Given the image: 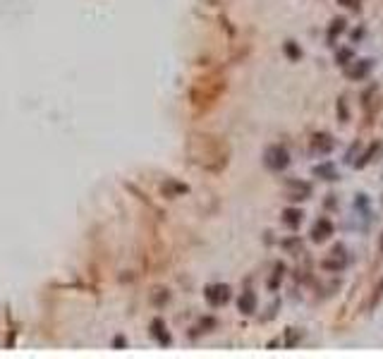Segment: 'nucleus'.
Wrapping results in <instances>:
<instances>
[{"label": "nucleus", "mask_w": 383, "mask_h": 359, "mask_svg": "<svg viewBox=\"0 0 383 359\" xmlns=\"http://www.w3.org/2000/svg\"><path fill=\"white\" fill-rule=\"evenodd\" d=\"M239 309L244 311V314H252L256 309V297H254V292H244L242 295V299H239Z\"/></svg>", "instance_id": "nucleus-7"}, {"label": "nucleus", "mask_w": 383, "mask_h": 359, "mask_svg": "<svg viewBox=\"0 0 383 359\" xmlns=\"http://www.w3.org/2000/svg\"><path fill=\"white\" fill-rule=\"evenodd\" d=\"M343 29H345V19H335V22H333V27H330V34H328V38H330V41H333V38H335V34H340Z\"/></svg>", "instance_id": "nucleus-10"}, {"label": "nucleus", "mask_w": 383, "mask_h": 359, "mask_svg": "<svg viewBox=\"0 0 383 359\" xmlns=\"http://www.w3.org/2000/svg\"><path fill=\"white\" fill-rule=\"evenodd\" d=\"M266 165L271 168V170H285L288 165H290V153H288V149L285 146H280V144H275L271 146L268 151H266Z\"/></svg>", "instance_id": "nucleus-1"}, {"label": "nucleus", "mask_w": 383, "mask_h": 359, "mask_svg": "<svg viewBox=\"0 0 383 359\" xmlns=\"http://www.w3.org/2000/svg\"><path fill=\"white\" fill-rule=\"evenodd\" d=\"M330 149H333V139H330L328 134H316V137L311 139V153L324 156V153H328Z\"/></svg>", "instance_id": "nucleus-4"}, {"label": "nucleus", "mask_w": 383, "mask_h": 359, "mask_svg": "<svg viewBox=\"0 0 383 359\" xmlns=\"http://www.w3.org/2000/svg\"><path fill=\"white\" fill-rule=\"evenodd\" d=\"M381 249H383V235H381Z\"/></svg>", "instance_id": "nucleus-12"}, {"label": "nucleus", "mask_w": 383, "mask_h": 359, "mask_svg": "<svg viewBox=\"0 0 383 359\" xmlns=\"http://www.w3.org/2000/svg\"><path fill=\"white\" fill-rule=\"evenodd\" d=\"M330 235H333V223L328 218H319L314 223V228H311V239L314 242H324V239H328Z\"/></svg>", "instance_id": "nucleus-2"}, {"label": "nucleus", "mask_w": 383, "mask_h": 359, "mask_svg": "<svg viewBox=\"0 0 383 359\" xmlns=\"http://www.w3.org/2000/svg\"><path fill=\"white\" fill-rule=\"evenodd\" d=\"M314 173H316L319 178H324V180H338V173H335V168H333L330 163H321V165H316V168H314Z\"/></svg>", "instance_id": "nucleus-6"}, {"label": "nucleus", "mask_w": 383, "mask_h": 359, "mask_svg": "<svg viewBox=\"0 0 383 359\" xmlns=\"http://www.w3.org/2000/svg\"><path fill=\"white\" fill-rule=\"evenodd\" d=\"M208 299H211V302H216V304L225 302V299H228V287H213V290H211V295H208Z\"/></svg>", "instance_id": "nucleus-9"}, {"label": "nucleus", "mask_w": 383, "mask_h": 359, "mask_svg": "<svg viewBox=\"0 0 383 359\" xmlns=\"http://www.w3.org/2000/svg\"><path fill=\"white\" fill-rule=\"evenodd\" d=\"M374 67V60H354V65H350L345 70V74L350 79H364L366 74Z\"/></svg>", "instance_id": "nucleus-3"}, {"label": "nucleus", "mask_w": 383, "mask_h": 359, "mask_svg": "<svg viewBox=\"0 0 383 359\" xmlns=\"http://www.w3.org/2000/svg\"><path fill=\"white\" fill-rule=\"evenodd\" d=\"M299 220H302V211H297V209H288V211L283 213V223L290 225V228H297Z\"/></svg>", "instance_id": "nucleus-8"}, {"label": "nucleus", "mask_w": 383, "mask_h": 359, "mask_svg": "<svg viewBox=\"0 0 383 359\" xmlns=\"http://www.w3.org/2000/svg\"><path fill=\"white\" fill-rule=\"evenodd\" d=\"M309 194H311V187L307 182H292L290 199H307Z\"/></svg>", "instance_id": "nucleus-5"}, {"label": "nucleus", "mask_w": 383, "mask_h": 359, "mask_svg": "<svg viewBox=\"0 0 383 359\" xmlns=\"http://www.w3.org/2000/svg\"><path fill=\"white\" fill-rule=\"evenodd\" d=\"M340 5H345V7H357L359 5V0H338Z\"/></svg>", "instance_id": "nucleus-11"}]
</instances>
